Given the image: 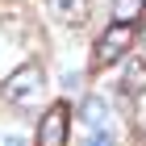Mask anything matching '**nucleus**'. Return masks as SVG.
Instances as JSON below:
<instances>
[{
    "label": "nucleus",
    "mask_w": 146,
    "mask_h": 146,
    "mask_svg": "<svg viewBox=\"0 0 146 146\" xmlns=\"http://www.w3.org/2000/svg\"><path fill=\"white\" fill-rule=\"evenodd\" d=\"M42 88H46L42 63H25V67H17L4 84H0V96H4L9 104H29V100L42 96Z\"/></svg>",
    "instance_id": "obj_1"
},
{
    "label": "nucleus",
    "mask_w": 146,
    "mask_h": 146,
    "mask_svg": "<svg viewBox=\"0 0 146 146\" xmlns=\"http://www.w3.org/2000/svg\"><path fill=\"white\" fill-rule=\"evenodd\" d=\"M129 46H134V25L113 21L109 29L96 38V67H113V63L129 58Z\"/></svg>",
    "instance_id": "obj_2"
},
{
    "label": "nucleus",
    "mask_w": 146,
    "mask_h": 146,
    "mask_svg": "<svg viewBox=\"0 0 146 146\" xmlns=\"http://www.w3.org/2000/svg\"><path fill=\"white\" fill-rule=\"evenodd\" d=\"M0 29H4L17 46H25V42H34V38H38L34 13L25 9L21 0H0Z\"/></svg>",
    "instance_id": "obj_3"
},
{
    "label": "nucleus",
    "mask_w": 146,
    "mask_h": 146,
    "mask_svg": "<svg viewBox=\"0 0 146 146\" xmlns=\"http://www.w3.org/2000/svg\"><path fill=\"white\" fill-rule=\"evenodd\" d=\"M67 134H71V109L58 100L38 121V146H67Z\"/></svg>",
    "instance_id": "obj_4"
},
{
    "label": "nucleus",
    "mask_w": 146,
    "mask_h": 146,
    "mask_svg": "<svg viewBox=\"0 0 146 146\" xmlns=\"http://www.w3.org/2000/svg\"><path fill=\"white\" fill-rule=\"evenodd\" d=\"M142 92H146V54H134V58H125V75L117 84V96L129 100V96H142Z\"/></svg>",
    "instance_id": "obj_5"
},
{
    "label": "nucleus",
    "mask_w": 146,
    "mask_h": 146,
    "mask_svg": "<svg viewBox=\"0 0 146 146\" xmlns=\"http://www.w3.org/2000/svg\"><path fill=\"white\" fill-rule=\"evenodd\" d=\"M46 9L58 25H71V29H79L88 21V0H46Z\"/></svg>",
    "instance_id": "obj_6"
},
{
    "label": "nucleus",
    "mask_w": 146,
    "mask_h": 146,
    "mask_svg": "<svg viewBox=\"0 0 146 146\" xmlns=\"http://www.w3.org/2000/svg\"><path fill=\"white\" fill-rule=\"evenodd\" d=\"M79 121L88 125L92 134L96 129H109V100L104 96H84L79 100Z\"/></svg>",
    "instance_id": "obj_7"
},
{
    "label": "nucleus",
    "mask_w": 146,
    "mask_h": 146,
    "mask_svg": "<svg viewBox=\"0 0 146 146\" xmlns=\"http://www.w3.org/2000/svg\"><path fill=\"white\" fill-rule=\"evenodd\" d=\"M142 9H146V0H113V21L134 25L138 17H142Z\"/></svg>",
    "instance_id": "obj_8"
},
{
    "label": "nucleus",
    "mask_w": 146,
    "mask_h": 146,
    "mask_svg": "<svg viewBox=\"0 0 146 146\" xmlns=\"http://www.w3.org/2000/svg\"><path fill=\"white\" fill-rule=\"evenodd\" d=\"M88 146H117V138H113L109 129H96V134L88 138Z\"/></svg>",
    "instance_id": "obj_9"
},
{
    "label": "nucleus",
    "mask_w": 146,
    "mask_h": 146,
    "mask_svg": "<svg viewBox=\"0 0 146 146\" xmlns=\"http://www.w3.org/2000/svg\"><path fill=\"white\" fill-rule=\"evenodd\" d=\"M134 121H138V129H142V138H146V100H142V109H138V117H134Z\"/></svg>",
    "instance_id": "obj_10"
},
{
    "label": "nucleus",
    "mask_w": 146,
    "mask_h": 146,
    "mask_svg": "<svg viewBox=\"0 0 146 146\" xmlns=\"http://www.w3.org/2000/svg\"><path fill=\"white\" fill-rule=\"evenodd\" d=\"M4 146H25V138H4Z\"/></svg>",
    "instance_id": "obj_11"
},
{
    "label": "nucleus",
    "mask_w": 146,
    "mask_h": 146,
    "mask_svg": "<svg viewBox=\"0 0 146 146\" xmlns=\"http://www.w3.org/2000/svg\"><path fill=\"white\" fill-rule=\"evenodd\" d=\"M142 38H146V29H142Z\"/></svg>",
    "instance_id": "obj_12"
}]
</instances>
